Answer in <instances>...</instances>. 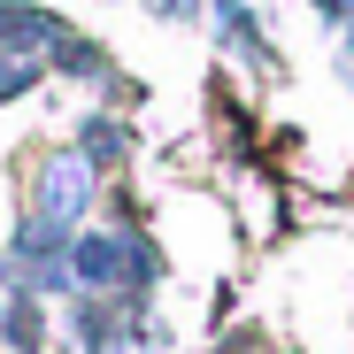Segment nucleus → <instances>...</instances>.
I'll list each match as a JSON object with an SVG mask.
<instances>
[{"instance_id":"1","label":"nucleus","mask_w":354,"mask_h":354,"mask_svg":"<svg viewBox=\"0 0 354 354\" xmlns=\"http://www.w3.org/2000/svg\"><path fill=\"white\" fill-rule=\"evenodd\" d=\"M162 277V254L147 231H77L70 239V285L77 292H131L147 301Z\"/></svg>"},{"instance_id":"2","label":"nucleus","mask_w":354,"mask_h":354,"mask_svg":"<svg viewBox=\"0 0 354 354\" xmlns=\"http://www.w3.org/2000/svg\"><path fill=\"white\" fill-rule=\"evenodd\" d=\"M93 162L85 154H54V162H39V177H31V223L24 231H46V239H77V216H85V201H93Z\"/></svg>"},{"instance_id":"3","label":"nucleus","mask_w":354,"mask_h":354,"mask_svg":"<svg viewBox=\"0 0 354 354\" xmlns=\"http://www.w3.org/2000/svg\"><path fill=\"white\" fill-rule=\"evenodd\" d=\"M216 24H223V46L239 54V62H254V70H270V39H262V24L239 8V0H216Z\"/></svg>"},{"instance_id":"4","label":"nucleus","mask_w":354,"mask_h":354,"mask_svg":"<svg viewBox=\"0 0 354 354\" xmlns=\"http://www.w3.org/2000/svg\"><path fill=\"white\" fill-rule=\"evenodd\" d=\"M77 139H85V162H93V169H115V162L131 154V131H124V124H108V115H85V131H77Z\"/></svg>"},{"instance_id":"5","label":"nucleus","mask_w":354,"mask_h":354,"mask_svg":"<svg viewBox=\"0 0 354 354\" xmlns=\"http://www.w3.org/2000/svg\"><path fill=\"white\" fill-rule=\"evenodd\" d=\"M39 77H46V62H31V54H16V46H0V100H24Z\"/></svg>"},{"instance_id":"6","label":"nucleus","mask_w":354,"mask_h":354,"mask_svg":"<svg viewBox=\"0 0 354 354\" xmlns=\"http://www.w3.org/2000/svg\"><path fill=\"white\" fill-rule=\"evenodd\" d=\"M147 8L169 16V24H193V16H201V0H147Z\"/></svg>"},{"instance_id":"7","label":"nucleus","mask_w":354,"mask_h":354,"mask_svg":"<svg viewBox=\"0 0 354 354\" xmlns=\"http://www.w3.org/2000/svg\"><path fill=\"white\" fill-rule=\"evenodd\" d=\"M223 354H254V339H247V331H239V339H223Z\"/></svg>"}]
</instances>
